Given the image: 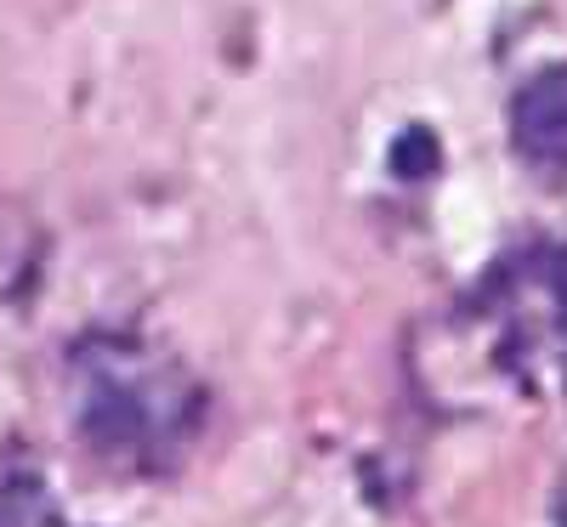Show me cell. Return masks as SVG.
I'll list each match as a JSON object with an SVG mask.
<instances>
[{
	"label": "cell",
	"instance_id": "cell-1",
	"mask_svg": "<svg viewBox=\"0 0 567 527\" xmlns=\"http://www.w3.org/2000/svg\"><path fill=\"white\" fill-rule=\"evenodd\" d=\"M516 142L534 154V159H561L567 154V63L545 69L523 85L516 97Z\"/></svg>",
	"mask_w": 567,
	"mask_h": 527
},
{
	"label": "cell",
	"instance_id": "cell-2",
	"mask_svg": "<svg viewBox=\"0 0 567 527\" xmlns=\"http://www.w3.org/2000/svg\"><path fill=\"white\" fill-rule=\"evenodd\" d=\"M85 431H91L97 443H131L136 431H142V414H136L131 397L97 392V397H91V409H85Z\"/></svg>",
	"mask_w": 567,
	"mask_h": 527
},
{
	"label": "cell",
	"instance_id": "cell-3",
	"mask_svg": "<svg viewBox=\"0 0 567 527\" xmlns=\"http://www.w3.org/2000/svg\"><path fill=\"white\" fill-rule=\"evenodd\" d=\"M432 165H437V142L425 136V131H403V142L392 148V170L414 182V176H425Z\"/></svg>",
	"mask_w": 567,
	"mask_h": 527
},
{
	"label": "cell",
	"instance_id": "cell-4",
	"mask_svg": "<svg viewBox=\"0 0 567 527\" xmlns=\"http://www.w3.org/2000/svg\"><path fill=\"white\" fill-rule=\"evenodd\" d=\"M561 527H567V510H561Z\"/></svg>",
	"mask_w": 567,
	"mask_h": 527
}]
</instances>
